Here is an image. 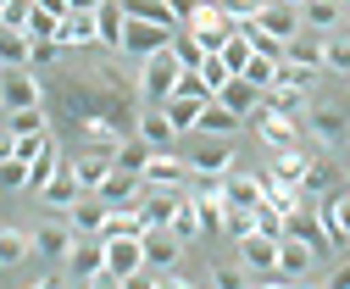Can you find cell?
<instances>
[{"label":"cell","mask_w":350,"mask_h":289,"mask_svg":"<svg viewBox=\"0 0 350 289\" xmlns=\"http://www.w3.org/2000/svg\"><path fill=\"white\" fill-rule=\"evenodd\" d=\"M250 122H256V134H261V145H267V150L300 145V128H295V117H289V111H273V106H261Z\"/></svg>","instance_id":"4fadbf2b"},{"label":"cell","mask_w":350,"mask_h":289,"mask_svg":"<svg viewBox=\"0 0 350 289\" xmlns=\"http://www.w3.org/2000/svg\"><path fill=\"white\" fill-rule=\"evenodd\" d=\"M56 167H62V156H56V134H51V139H45V150L28 161V195H39V189H45Z\"/></svg>","instance_id":"d6a6232c"},{"label":"cell","mask_w":350,"mask_h":289,"mask_svg":"<svg viewBox=\"0 0 350 289\" xmlns=\"http://www.w3.org/2000/svg\"><path fill=\"white\" fill-rule=\"evenodd\" d=\"M289 61H306V67H317L323 72V33H295L289 45H284Z\"/></svg>","instance_id":"74e56055"},{"label":"cell","mask_w":350,"mask_h":289,"mask_svg":"<svg viewBox=\"0 0 350 289\" xmlns=\"http://www.w3.org/2000/svg\"><path fill=\"white\" fill-rule=\"evenodd\" d=\"M306 128L323 150H339L350 139V106L345 100H306Z\"/></svg>","instance_id":"6da1fadb"},{"label":"cell","mask_w":350,"mask_h":289,"mask_svg":"<svg viewBox=\"0 0 350 289\" xmlns=\"http://www.w3.org/2000/svg\"><path fill=\"white\" fill-rule=\"evenodd\" d=\"M184 189H189V184H184ZM184 189H150V184H145V195H139V217H145V228H167V223H172V206H178Z\"/></svg>","instance_id":"44dd1931"},{"label":"cell","mask_w":350,"mask_h":289,"mask_svg":"<svg viewBox=\"0 0 350 289\" xmlns=\"http://www.w3.org/2000/svg\"><path fill=\"white\" fill-rule=\"evenodd\" d=\"M261 95H267V90H256V84H250V78H239V72L228 78V84H223V90H217V100H223L228 111H239L245 122H250V117L261 111Z\"/></svg>","instance_id":"d6986e66"},{"label":"cell","mask_w":350,"mask_h":289,"mask_svg":"<svg viewBox=\"0 0 350 289\" xmlns=\"http://www.w3.org/2000/svg\"><path fill=\"white\" fill-rule=\"evenodd\" d=\"M95 23H100V45H106V51H122V28H128V12H122V0H100Z\"/></svg>","instance_id":"f1b7e54d"},{"label":"cell","mask_w":350,"mask_h":289,"mask_svg":"<svg viewBox=\"0 0 350 289\" xmlns=\"http://www.w3.org/2000/svg\"><path fill=\"white\" fill-rule=\"evenodd\" d=\"M134 134L150 145V150H172V139H178V128H172V117L161 111V106H150V111H139V122H134Z\"/></svg>","instance_id":"ffe728a7"},{"label":"cell","mask_w":350,"mask_h":289,"mask_svg":"<svg viewBox=\"0 0 350 289\" xmlns=\"http://www.w3.org/2000/svg\"><path fill=\"white\" fill-rule=\"evenodd\" d=\"M78 195H83V184H78V173H72V161H62V167L51 173V184L39 189V206H45L51 217H67Z\"/></svg>","instance_id":"30bf717a"},{"label":"cell","mask_w":350,"mask_h":289,"mask_svg":"<svg viewBox=\"0 0 350 289\" xmlns=\"http://www.w3.org/2000/svg\"><path fill=\"white\" fill-rule=\"evenodd\" d=\"M45 90H39L33 67H0V111H17V106H39Z\"/></svg>","instance_id":"ba28073f"},{"label":"cell","mask_w":350,"mask_h":289,"mask_svg":"<svg viewBox=\"0 0 350 289\" xmlns=\"http://www.w3.org/2000/svg\"><path fill=\"white\" fill-rule=\"evenodd\" d=\"M289 6H300V0H289Z\"/></svg>","instance_id":"f5cc1de1"},{"label":"cell","mask_w":350,"mask_h":289,"mask_svg":"<svg viewBox=\"0 0 350 289\" xmlns=\"http://www.w3.org/2000/svg\"><path fill=\"white\" fill-rule=\"evenodd\" d=\"M72 12H100V0H72Z\"/></svg>","instance_id":"816d5d0a"},{"label":"cell","mask_w":350,"mask_h":289,"mask_svg":"<svg viewBox=\"0 0 350 289\" xmlns=\"http://www.w3.org/2000/svg\"><path fill=\"white\" fill-rule=\"evenodd\" d=\"M106 206H139V195H145V173H128V167H111L106 173V184L95 189Z\"/></svg>","instance_id":"9a60e30c"},{"label":"cell","mask_w":350,"mask_h":289,"mask_svg":"<svg viewBox=\"0 0 350 289\" xmlns=\"http://www.w3.org/2000/svg\"><path fill=\"white\" fill-rule=\"evenodd\" d=\"M62 51H67L62 39H33V56H28V61H56Z\"/></svg>","instance_id":"681fc988"},{"label":"cell","mask_w":350,"mask_h":289,"mask_svg":"<svg viewBox=\"0 0 350 289\" xmlns=\"http://www.w3.org/2000/svg\"><path fill=\"white\" fill-rule=\"evenodd\" d=\"M33 33L28 28H12V23H0V61L6 67H33Z\"/></svg>","instance_id":"d4e9b609"},{"label":"cell","mask_w":350,"mask_h":289,"mask_svg":"<svg viewBox=\"0 0 350 289\" xmlns=\"http://www.w3.org/2000/svg\"><path fill=\"white\" fill-rule=\"evenodd\" d=\"M228 167H234V150H228V139H211V134H206V145H200V150H189V178H195V173L223 178Z\"/></svg>","instance_id":"ac0fdd59"},{"label":"cell","mask_w":350,"mask_h":289,"mask_svg":"<svg viewBox=\"0 0 350 289\" xmlns=\"http://www.w3.org/2000/svg\"><path fill=\"white\" fill-rule=\"evenodd\" d=\"M256 28H261V33H273V39H284V45H289V39L300 33V6H289V0H267V6L256 12Z\"/></svg>","instance_id":"5bb4252c"},{"label":"cell","mask_w":350,"mask_h":289,"mask_svg":"<svg viewBox=\"0 0 350 289\" xmlns=\"http://www.w3.org/2000/svg\"><path fill=\"white\" fill-rule=\"evenodd\" d=\"M200 106H206V100H189V95H167V100H161V111L172 117V128H178V134H195V128H200Z\"/></svg>","instance_id":"1f68e13d"},{"label":"cell","mask_w":350,"mask_h":289,"mask_svg":"<svg viewBox=\"0 0 350 289\" xmlns=\"http://www.w3.org/2000/svg\"><path fill=\"white\" fill-rule=\"evenodd\" d=\"M312 267H317V251L306 239L284 234L278 239V278H312Z\"/></svg>","instance_id":"2e32d148"},{"label":"cell","mask_w":350,"mask_h":289,"mask_svg":"<svg viewBox=\"0 0 350 289\" xmlns=\"http://www.w3.org/2000/svg\"><path fill=\"white\" fill-rule=\"evenodd\" d=\"M239 122H245L239 111H228L223 100L211 95V100L200 106V128H195V134H211V139H228V134H239Z\"/></svg>","instance_id":"603a6c76"},{"label":"cell","mask_w":350,"mask_h":289,"mask_svg":"<svg viewBox=\"0 0 350 289\" xmlns=\"http://www.w3.org/2000/svg\"><path fill=\"white\" fill-rule=\"evenodd\" d=\"M345 17H350V12H345Z\"/></svg>","instance_id":"6f0895ef"},{"label":"cell","mask_w":350,"mask_h":289,"mask_svg":"<svg viewBox=\"0 0 350 289\" xmlns=\"http://www.w3.org/2000/svg\"><path fill=\"white\" fill-rule=\"evenodd\" d=\"M17 189H28V161L6 156V161H0V195H17Z\"/></svg>","instance_id":"7bdbcfd3"},{"label":"cell","mask_w":350,"mask_h":289,"mask_svg":"<svg viewBox=\"0 0 350 289\" xmlns=\"http://www.w3.org/2000/svg\"><path fill=\"white\" fill-rule=\"evenodd\" d=\"M261 6H267V0H223V12H228L234 23H250V17L261 12Z\"/></svg>","instance_id":"7dc6e473"},{"label":"cell","mask_w":350,"mask_h":289,"mask_svg":"<svg viewBox=\"0 0 350 289\" xmlns=\"http://www.w3.org/2000/svg\"><path fill=\"white\" fill-rule=\"evenodd\" d=\"M117 234H145V217H139V206H111L106 212V228H100V239H117Z\"/></svg>","instance_id":"836d02e7"},{"label":"cell","mask_w":350,"mask_h":289,"mask_svg":"<svg viewBox=\"0 0 350 289\" xmlns=\"http://www.w3.org/2000/svg\"><path fill=\"white\" fill-rule=\"evenodd\" d=\"M62 45H67V51H72V45H100L95 12H67V17H62Z\"/></svg>","instance_id":"484cf974"},{"label":"cell","mask_w":350,"mask_h":289,"mask_svg":"<svg viewBox=\"0 0 350 289\" xmlns=\"http://www.w3.org/2000/svg\"><path fill=\"white\" fill-rule=\"evenodd\" d=\"M72 239H78V228L67 223V217H51V223H39L33 228V256H45V262H67V251H72Z\"/></svg>","instance_id":"7c38bea8"},{"label":"cell","mask_w":350,"mask_h":289,"mask_svg":"<svg viewBox=\"0 0 350 289\" xmlns=\"http://www.w3.org/2000/svg\"><path fill=\"white\" fill-rule=\"evenodd\" d=\"M106 212H111V206L95 195V189H83L78 200H72V212H67V223L78 228V234H100L106 228Z\"/></svg>","instance_id":"7402d4cb"},{"label":"cell","mask_w":350,"mask_h":289,"mask_svg":"<svg viewBox=\"0 0 350 289\" xmlns=\"http://www.w3.org/2000/svg\"><path fill=\"white\" fill-rule=\"evenodd\" d=\"M261 195H267V178H256V173H234L223 178V206H256Z\"/></svg>","instance_id":"cb8c5ba5"},{"label":"cell","mask_w":350,"mask_h":289,"mask_svg":"<svg viewBox=\"0 0 350 289\" xmlns=\"http://www.w3.org/2000/svg\"><path fill=\"white\" fill-rule=\"evenodd\" d=\"M328 284H339V289H350V262H345V267H334V278H328Z\"/></svg>","instance_id":"f907efd6"},{"label":"cell","mask_w":350,"mask_h":289,"mask_svg":"<svg viewBox=\"0 0 350 289\" xmlns=\"http://www.w3.org/2000/svg\"><path fill=\"white\" fill-rule=\"evenodd\" d=\"M273 84H278V90H306V95H312V84H317V67H306V61H289V56H284Z\"/></svg>","instance_id":"d590c367"},{"label":"cell","mask_w":350,"mask_h":289,"mask_svg":"<svg viewBox=\"0 0 350 289\" xmlns=\"http://www.w3.org/2000/svg\"><path fill=\"white\" fill-rule=\"evenodd\" d=\"M184 251H189V245L172 234V228H145V273H167V267H178Z\"/></svg>","instance_id":"8fae6325"},{"label":"cell","mask_w":350,"mask_h":289,"mask_svg":"<svg viewBox=\"0 0 350 289\" xmlns=\"http://www.w3.org/2000/svg\"><path fill=\"white\" fill-rule=\"evenodd\" d=\"M0 6H6V0H0Z\"/></svg>","instance_id":"11a10c76"},{"label":"cell","mask_w":350,"mask_h":289,"mask_svg":"<svg viewBox=\"0 0 350 289\" xmlns=\"http://www.w3.org/2000/svg\"><path fill=\"white\" fill-rule=\"evenodd\" d=\"M206 278H211L217 289H234V284H245V267H211Z\"/></svg>","instance_id":"c3c4849f"},{"label":"cell","mask_w":350,"mask_h":289,"mask_svg":"<svg viewBox=\"0 0 350 289\" xmlns=\"http://www.w3.org/2000/svg\"><path fill=\"white\" fill-rule=\"evenodd\" d=\"M178 72H184V61L172 56V45L156 51V56H145V61H139V90H145V100L161 106V100L172 95V84H178Z\"/></svg>","instance_id":"277c9868"},{"label":"cell","mask_w":350,"mask_h":289,"mask_svg":"<svg viewBox=\"0 0 350 289\" xmlns=\"http://www.w3.org/2000/svg\"><path fill=\"white\" fill-rule=\"evenodd\" d=\"M172 56H178V61H184V67H200V61H206V56H211V51H206V45H200V39H195V33H189V28H178V33H172Z\"/></svg>","instance_id":"b9f144b4"},{"label":"cell","mask_w":350,"mask_h":289,"mask_svg":"<svg viewBox=\"0 0 350 289\" xmlns=\"http://www.w3.org/2000/svg\"><path fill=\"white\" fill-rule=\"evenodd\" d=\"M167 228L178 234L184 245H195V239H200V200H195L189 189L178 195V206H172V223H167Z\"/></svg>","instance_id":"4316f807"},{"label":"cell","mask_w":350,"mask_h":289,"mask_svg":"<svg viewBox=\"0 0 350 289\" xmlns=\"http://www.w3.org/2000/svg\"><path fill=\"white\" fill-rule=\"evenodd\" d=\"M345 12H350V0H345Z\"/></svg>","instance_id":"db71d44e"},{"label":"cell","mask_w":350,"mask_h":289,"mask_svg":"<svg viewBox=\"0 0 350 289\" xmlns=\"http://www.w3.org/2000/svg\"><path fill=\"white\" fill-rule=\"evenodd\" d=\"M28 33H33V39H62V17L45 12V6L33 0V12H28Z\"/></svg>","instance_id":"ee69618b"},{"label":"cell","mask_w":350,"mask_h":289,"mask_svg":"<svg viewBox=\"0 0 350 289\" xmlns=\"http://www.w3.org/2000/svg\"><path fill=\"white\" fill-rule=\"evenodd\" d=\"M6 128H12L17 139L45 134V128H51V122H45V106H17V111H6Z\"/></svg>","instance_id":"8d00e7d4"},{"label":"cell","mask_w":350,"mask_h":289,"mask_svg":"<svg viewBox=\"0 0 350 289\" xmlns=\"http://www.w3.org/2000/svg\"><path fill=\"white\" fill-rule=\"evenodd\" d=\"M134 278H145V234L106 239V284H134Z\"/></svg>","instance_id":"3957f363"},{"label":"cell","mask_w":350,"mask_h":289,"mask_svg":"<svg viewBox=\"0 0 350 289\" xmlns=\"http://www.w3.org/2000/svg\"><path fill=\"white\" fill-rule=\"evenodd\" d=\"M145 184H150V189H184V184H189V156H184V150H150Z\"/></svg>","instance_id":"9c48e42d"},{"label":"cell","mask_w":350,"mask_h":289,"mask_svg":"<svg viewBox=\"0 0 350 289\" xmlns=\"http://www.w3.org/2000/svg\"><path fill=\"white\" fill-rule=\"evenodd\" d=\"M111 156H117V167H128V173H145V161H150V145L134 134V139H122Z\"/></svg>","instance_id":"60d3db41"},{"label":"cell","mask_w":350,"mask_h":289,"mask_svg":"<svg viewBox=\"0 0 350 289\" xmlns=\"http://www.w3.org/2000/svg\"><path fill=\"white\" fill-rule=\"evenodd\" d=\"M184 28L200 39L206 51H223V39L234 33V17L223 12V0H200V6L189 12V23H184Z\"/></svg>","instance_id":"5b68a950"},{"label":"cell","mask_w":350,"mask_h":289,"mask_svg":"<svg viewBox=\"0 0 350 289\" xmlns=\"http://www.w3.org/2000/svg\"><path fill=\"white\" fill-rule=\"evenodd\" d=\"M62 273H67V284H106V239L100 234H78Z\"/></svg>","instance_id":"7a4b0ae2"},{"label":"cell","mask_w":350,"mask_h":289,"mask_svg":"<svg viewBox=\"0 0 350 289\" xmlns=\"http://www.w3.org/2000/svg\"><path fill=\"white\" fill-rule=\"evenodd\" d=\"M334 184H339V173L328 167V161H312V167H306V178H300V195H306V200H328Z\"/></svg>","instance_id":"e575fe53"},{"label":"cell","mask_w":350,"mask_h":289,"mask_svg":"<svg viewBox=\"0 0 350 289\" xmlns=\"http://www.w3.org/2000/svg\"><path fill=\"white\" fill-rule=\"evenodd\" d=\"M0 67H6V61H0Z\"/></svg>","instance_id":"9f6ffc18"},{"label":"cell","mask_w":350,"mask_h":289,"mask_svg":"<svg viewBox=\"0 0 350 289\" xmlns=\"http://www.w3.org/2000/svg\"><path fill=\"white\" fill-rule=\"evenodd\" d=\"M33 256V234H23V228H0V267H23Z\"/></svg>","instance_id":"f546056e"},{"label":"cell","mask_w":350,"mask_h":289,"mask_svg":"<svg viewBox=\"0 0 350 289\" xmlns=\"http://www.w3.org/2000/svg\"><path fill=\"white\" fill-rule=\"evenodd\" d=\"M234 245H239V267H245L250 278H273V273H278V239H273V234L250 228V234L234 239Z\"/></svg>","instance_id":"52a82bcc"},{"label":"cell","mask_w":350,"mask_h":289,"mask_svg":"<svg viewBox=\"0 0 350 289\" xmlns=\"http://www.w3.org/2000/svg\"><path fill=\"white\" fill-rule=\"evenodd\" d=\"M323 72H350V33H323Z\"/></svg>","instance_id":"f35d334b"},{"label":"cell","mask_w":350,"mask_h":289,"mask_svg":"<svg viewBox=\"0 0 350 289\" xmlns=\"http://www.w3.org/2000/svg\"><path fill=\"white\" fill-rule=\"evenodd\" d=\"M239 78H250L256 90H273V78H278V56H261V51H256V56L239 67Z\"/></svg>","instance_id":"ab89813d"},{"label":"cell","mask_w":350,"mask_h":289,"mask_svg":"<svg viewBox=\"0 0 350 289\" xmlns=\"http://www.w3.org/2000/svg\"><path fill=\"white\" fill-rule=\"evenodd\" d=\"M256 228H261V234H273V239H284V212H278L267 195L256 200Z\"/></svg>","instance_id":"bcb514c9"},{"label":"cell","mask_w":350,"mask_h":289,"mask_svg":"<svg viewBox=\"0 0 350 289\" xmlns=\"http://www.w3.org/2000/svg\"><path fill=\"white\" fill-rule=\"evenodd\" d=\"M111 167H117V156H111L106 145H90V150H78V156H72V173H78L83 189H100Z\"/></svg>","instance_id":"e0dca14e"},{"label":"cell","mask_w":350,"mask_h":289,"mask_svg":"<svg viewBox=\"0 0 350 289\" xmlns=\"http://www.w3.org/2000/svg\"><path fill=\"white\" fill-rule=\"evenodd\" d=\"M339 17H345V0H300V23H312L317 33H334Z\"/></svg>","instance_id":"4dcf8cb0"},{"label":"cell","mask_w":350,"mask_h":289,"mask_svg":"<svg viewBox=\"0 0 350 289\" xmlns=\"http://www.w3.org/2000/svg\"><path fill=\"white\" fill-rule=\"evenodd\" d=\"M200 78H206V90H211V95H217V90H223L228 78H234V67L223 61V51H211V56L200 61Z\"/></svg>","instance_id":"f6af8a7d"},{"label":"cell","mask_w":350,"mask_h":289,"mask_svg":"<svg viewBox=\"0 0 350 289\" xmlns=\"http://www.w3.org/2000/svg\"><path fill=\"white\" fill-rule=\"evenodd\" d=\"M306 167H312V156H306L300 145H284V150H273V178H278V184H295V189H300Z\"/></svg>","instance_id":"83f0119b"},{"label":"cell","mask_w":350,"mask_h":289,"mask_svg":"<svg viewBox=\"0 0 350 289\" xmlns=\"http://www.w3.org/2000/svg\"><path fill=\"white\" fill-rule=\"evenodd\" d=\"M172 33H178V28H161V23H145V17H128V28H122V56L145 61V56H156V51L172 45Z\"/></svg>","instance_id":"8992f818"}]
</instances>
